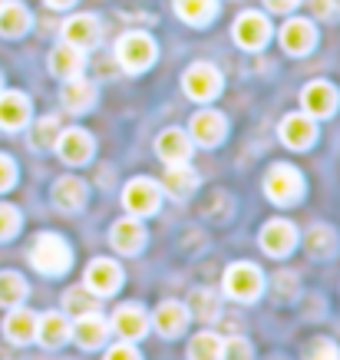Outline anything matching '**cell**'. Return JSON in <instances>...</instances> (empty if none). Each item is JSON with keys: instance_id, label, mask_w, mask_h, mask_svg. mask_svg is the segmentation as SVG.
Here are the masks:
<instances>
[{"instance_id": "obj_1", "label": "cell", "mask_w": 340, "mask_h": 360, "mask_svg": "<svg viewBox=\"0 0 340 360\" xmlns=\"http://www.w3.org/2000/svg\"><path fill=\"white\" fill-rule=\"evenodd\" d=\"M30 262L37 271L44 274H63L73 262V251L60 235H40L30 248Z\"/></svg>"}, {"instance_id": "obj_2", "label": "cell", "mask_w": 340, "mask_h": 360, "mask_svg": "<svg viewBox=\"0 0 340 360\" xmlns=\"http://www.w3.org/2000/svg\"><path fill=\"white\" fill-rule=\"evenodd\" d=\"M264 192L275 205H294L297 198L304 195V175L297 172L294 165H275L264 179Z\"/></svg>"}, {"instance_id": "obj_3", "label": "cell", "mask_w": 340, "mask_h": 360, "mask_svg": "<svg viewBox=\"0 0 340 360\" xmlns=\"http://www.w3.org/2000/svg\"><path fill=\"white\" fill-rule=\"evenodd\" d=\"M116 60L129 73H143L145 66H152V60H155V44L145 33H126V37H119V44H116Z\"/></svg>"}, {"instance_id": "obj_4", "label": "cell", "mask_w": 340, "mask_h": 360, "mask_svg": "<svg viewBox=\"0 0 340 360\" xmlns=\"http://www.w3.org/2000/svg\"><path fill=\"white\" fill-rule=\"evenodd\" d=\"M182 83H185V93L195 103H211L221 93V73L211 63H192L185 70Z\"/></svg>"}, {"instance_id": "obj_5", "label": "cell", "mask_w": 340, "mask_h": 360, "mask_svg": "<svg viewBox=\"0 0 340 360\" xmlns=\"http://www.w3.org/2000/svg\"><path fill=\"white\" fill-rule=\"evenodd\" d=\"M225 291L235 301H254V297L261 295V271L248 262L231 264L228 271H225Z\"/></svg>"}, {"instance_id": "obj_6", "label": "cell", "mask_w": 340, "mask_h": 360, "mask_svg": "<svg viewBox=\"0 0 340 360\" xmlns=\"http://www.w3.org/2000/svg\"><path fill=\"white\" fill-rule=\"evenodd\" d=\"M268 37H271V23H268V17H261V13L248 11L235 20V40H238V46H244V50H261V46L268 44Z\"/></svg>"}, {"instance_id": "obj_7", "label": "cell", "mask_w": 340, "mask_h": 360, "mask_svg": "<svg viewBox=\"0 0 340 360\" xmlns=\"http://www.w3.org/2000/svg\"><path fill=\"white\" fill-rule=\"evenodd\" d=\"M159 186H155L152 179H132L126 192H122V202L129 208L132 215H155V208H159Z\"/></svg>"}, {"instance_id": "obj_8", "label": "cell", "mask_w": 340, "mask_h": 360, "mask_svg": "<svg viewBox=\"0 0 340 360\" xmlns=\"http://www.w3.org/2000/svg\"><path fill=\"white\" fill-rule=\"evenodd\" d=\"M301 106H304L308 116L324 120V116H330V112L337 110V89L330 86V83H324V79L308 83V86L301 89Z\"/></svg>"}, {"instance_id": "obj_9", "label": "cell", "mask_w": 340, "mask_h": 360, "mask_svg": "<svg viewBox=\"0 0 340 360\" xmlns=\"http://www.w3.org/2000/svg\"><path fill=\"white\" fill-rule=\"evenodd\" d=\"M122 284V271L119 264H112L110 258H96V262H89L86 268V288L93 295L99 297H110L116 295V288Z\"/></svg>"}, {"instance_id": "obj_10", "label": "cell", "mask_w": 340, "mask_h": 360, "mask_svg": "<svg viewBox=\"0 0 340 360\" xmlns=\"http://www.w3.org/2000/svg\"><path fill=\"white\" fill-rule=\"evenodd\" d=\"M56 149H60V159L66 165H83L93 155V139H89L86 129H60Z\"/></svg>"}, {"instance_id": "obj_11", "label": "cell", "mask_w": 340, "mask_h": 360, "mask_svg": "<svg viewBox=\"0 0 340 360\" xmlns=\"http://www.w3.org/2000/svg\"><path fill=\"white\" fill-rule=\"evenodd\" d=\"M155 153H159L162 162L182 165V162H188V155H192V139H188V132H182V129H162L159 139H155Z\"/></svg>"}, {"instance_id": "obj_12", "label": "cell", "mask_w": 340, "mask_h": 360, "mask_svg": "<svg viewBox=\"0 0 340 360\" xmlns=\"http://www.w3.org/2000/svg\"><path fill=\"white\" fill-rule=\"evenodd\" d=\"M294 245H297V231H294L291 221L275 219V221H268V225L261 229V248L268 251V255H275V258L287 255Z\"/></svg>"}, {"instance_id": "obj_13", "label": "cell", "mask_w": 340, "mask_h": 360, "mask_svg": "<svg viewBox=\"0 0 340 360\" xmlns=\"http://www.w3.org/2000/svg\"><path fill=\"white\" fill-rule=\"evenodd\" d=\"M70 334L77 338V344L83 350H96L106 344V338H110V324H106L96 311H89V314H79L77 328H70Z\"/></svg>"}, {"instance_id": "obj_14", "label": "cell", "mask_w": 340, "mask_h": 360, "mask_svg": "<svg viewBox=\"0 0 340 360\" xmlns=\"http://www.w3.org/2000/svg\"><path fill=\"white\" fill-rule=\"evenodd\" d=\"M225 129H228V122L215 110H202L192 116V139L198 146H218L225 139Z\"/></svg>"}, {"instance_id": "obj_15", "label": "cell", "mask_w": 340, "mask_h": 360, "mask_svg": "<svg viewBox=\"0 0 340 360\" xmlns=\"http://www.w3.org/2000/svg\"><path fill=\"white\" fill-rule=\"evenodd\" d=\"M63 40L79 46V50L96 46L99 44V20L93 13H77V17H70V20L63 23Z\"/></svg>"}, {"instance_id": "obj_16", "label": "cell", "mask_w": 340, "mask_h": 360, "mask_svg": "<svg viewBox=\"0 0 340 360\" xmlns=\"http://www.w3.org/2000/svg\"><path fill=\"white\" fill-rule=\"evenodd\" d=\"M314 44H318V33H314V27L308 20H287L281 27V46L291 56H304Z\"/></svg>"}, {"instance_id": "obj_17", "label": "cell", "mask_w": 340, "mask_h": 360, "mask_svg": "<svg viewBox=\"0 0 340 360\" xmlns=\"http://www.w3.org/2000/svg\"><path fill=\"white\" fill-rule=\"evenodd\" d=\"M30 120V99L17 93V89H7L0 93V126L4 129H20Z\"/></svg>"}, {"instance_id": "obj_18", "label": "cell", "mask_w": 340, "mask_h": 360, "mask_svg": "<svg viewBox=\"0 0 340 360\" xmlns=\"http://www.w3.org/2000/svg\"><path fill=\"white\" fill-rule=\"evenodd\" d=\"M112 330H116L119 338H126V340H139L145 330H149V314H145L143 307L126 304V307H119V311L112 314Z\"/></svg>"}, {"instance_id": "obj_19", "label": "cell", "mask_w": 340, "mask_h": 360, "mask_svg": "<svg viewBox=\"0 0 340 360\" xmlns=\"http://www.w3.org/2000/svg\"><path fill=\"white\" fill-rule=\"evenodd\" d=\"M314 136H318V129H314V122H310L308 112L285 116V122H281V139H285V146H291V149H308L310 142H314Z\"/></svg>"}, {"instance_id": "obj_20", "label": "cell", "mask_w": 340, "mask_h": 360, "mask_svg": "<svg viewBox=\"0 0 340 360\" xmlns=\"http://www.w3.org/2000/svg\"><path fill=\"white\" fill-rule=\"evenodd\" d=\"M152 321H155V328H159V334H165V338H178L188 324V307L178 304V301H162V304L155 307Z\"/></svg>"}, {"instance_id": "obj_21", "label": "cell", "mask_w": 340, "mask_h": 360, "mask_svg": "<svg viewBox=\"0 0 340 360\" xmlns=\"http://www.w3.org/2000/svg\"><path fill=\"white\" fill-rule=\"evenodd\" d=\"M60 99L70 112H86L93 103H96V86L89 79H79V77H70L60 89Z\"/></svg>"}, {"instance_id": "obj_22", "label": "cell", "mask_w": 340, "mask_h": 360, "mask_svg": "<svg viewBox=\"0 0 340 360\" xmlns=\"http://www.w3.org/2000/svg\"><path fill=\"white\" fill-rule=\"evenodd\" d=\"M110 241H112V248L122 251V255H136L145 245V229L136 219H122L112 225Z\"/></svg>"}, {"instance_id": "obj_23", "label": "cell", "mask_w": 340, "mask_h": 360, "mask_svg": "<svg viewBox=\"0 0 340 360\" xmlns=\"http://www.w3.org/2000/svg\"><path fill=\"white\" fill-rule=\"evenodd\" d=\"M33 338L40 340L44 347H63L66 340H70V321L63 314L50 311V314H44L37 321V334Z\"/></svg>"}, {"instance_id": "obj_24", "label": "cell", "mask_w": 340, "mask_h": 360, "mask_svg": "<svg viewBox=\"0 0 340 360\" xmlns=\"http://www.w3.org/2000/svg\"><path fill=\"white\" fill-rule=\"evenodd\" d=\"M30 27V13L17 0H0V37H23Z\"/></svg>"}, {"instance_id": "obj_25", "label": "cell", "mask_w": 340, "mask_h": 360, "mask_svg": "<svg viewBox=\"0 0 340 360\" xmlns=\"http://www.w3.org/2000/svg\"><path fill=\"white\" fill-rule=\"evenodd\" d=\"M162 186H165V192H169L172 198H188L198 188V172H195V169H188L185 162H182V165H169Z\"/></svg>"}, {"instance_id": "obj_26", "label": "cell", "mask_w": 340, "mask_h": 360, "mask_svg": "<svg viewBox=\"0 0 340 360\" xmlns=\"http://www.w3.org/2000/svg\"><path fill=\"white\" fill-rule=\"evenodd\" d=\"M79 70H83V53H79V46L63 44L50 53V73H53V77L70 79V77H79Z\"/></svg>"}, {"instance_id": "obj_27", "label": "cell", "mask_w": 340, "mask_h": 360, "mask_svg": "<svg viewBox=\"0 0 340 360\" xmlns=\"http://www.w3.org/2000/svg\"><path fill=\"white\" fill-rule=\"evenodd\" d=\"M53 202L63 212H79V208L86 205V186L79 182V179H56V186H53Z\"/></svg>"}, {"instance_id": "obj_28", "label": "cell", "mask_w": 340, "mask_h": 360, "mask_svg": "<svg viewBox=\"0 0 340 360\" xmlns=\"http://www.w3.org/2000/svg\"><path fill=\"white\" fill-rule=\"evenodd\" d=\"M218 4L215 0H176V13L192 27H205L215 17Z\"/></svg>"}, {"instance_id": "obj_29", "label": "cell", "mask_w": 340, "mask_h": 360, "mask_svg": "<svg viewBox=\"0 0 340 360\" xmlns=\"http://www.w3.org/2000/svg\"><path fill=\"white\" fill-rule=\"evenodd\" d=\"M4 330H7V338H11L13 344H30L33 334H37V314H30V311L17 307V311L7 317Z\"/></svg>"}, {"instance_id": "obj_30", "label": "cell", "mask_w": 340, "mask_h": 360, "mask_svg": "<svg viewBox=\"0 0 340 360\" xmlns=\"http://www.w3.org/2000/svg\"><path fill=\"white\" fill-rule=\"evenodd\" d=\"M334 248H337V235H334V229H327V225H314V229L308 231V255H314V258H330Z\"/></svg>"}, {"instance_id": "obj_31", "label": "cell", "mask_w": 340, "mask_h": 360, "mask_svg": "<svg viewBox=\"0 0 340 360\" xmlns=\"http://www.w3.org/2000/svg\"><path fill=\"white\" fill-rule=\"evenodd\" d=\"M27 297V281L17 271H0V304L13 307Z\"/></svg>"}, {"instance_id": "obj_32", "label": "cell", "mask_w": 340, "mask_h": 360, "mask_svg": "<svg viewBox=\"0 0 340 360\" xmlns=\"http://www.w3.org/2000/svg\"><path fill=\"white\" fill-rule=\"evenodd\" d=\"M63 307L70 311V317H79V314H89L99 307V295H93L89 288H70L63 297Z\"/></svg>"}, {"instance_id": "obj_33", "label": "cell", "mask_w": 340, "mask_h": 360, "mask_svg": "<svg viewBox=\"0 0 340 360\" xmlns=\"http://www.w3.org/2000/svg\"><path fill=\"white\" fill-rule=\"evenodd\" d=\"M188 311H192V317H198V321H215L221 311L218 297H215V291H192V301H188Z\"/></svg>"}, {"instance_id": "obj_34", "label": "cell", "mask_w": 340, "mask_h": 360, "mask_svg": "<svg viewBox=\"0 0 340 360\" xmlns=\"http://www.w3.org/2000/svg\"><path fill=\"white\" fill-rule=\"evenodd\" d=\"M56 136H60V120L56 116H44V120L33 126L30 146L33 149H50V146H56Z\"/></svg>"}, {"instance_id": "obj_35", "label": "cell", "mask_w": 340, "mask_h": 360, "mask_svg": "<svg viewBox=\"0 0 340 360\" xmlns=\"http://www.w3.org/2000/svg\"><path fill=\"white\" fill-rule=\"evenodd\" d=\"M188 357H202V360H215L221 357V340L215 338V334H198V338H192V344H188Z\"/></svg>"}, {"instance_id": "obj_36", "label": "cell", "mask_w": 340, "mask_h": 360, "mask_svg": "<svg viewBox=\"0 0 340 360\" xmlns=\"http://www.w3.org/2000/svg\"><path fill=\"white\" fill-rule=\"evenodd\" d=\"M20 229V215H17V208L11 205H0V241H11Z\"/></svg>"}, {"instance_id": "obj_37", "label": "cell", "mask_w": 340, "mask_h": 360, "mask_svg": "<svg viewBox=\"0 0 340 360\" xmlns=\"http://www.w3.org/2000/svg\"><path fill=\"white\" fill-rule=\"evenodd\" d=\"M254 350H251V344L244 338H231V340H225L221 344V357H251Z\"/></svg>"}, {"instance_id": "obj_38", "label": "cell", "mask_w": 340, "mask_h": 360, "mask_svg": "<svg viewBox=\"0 0 340 360\" xmlns=\"http://www.w3.org/2000/svg\"><path fill=\"white\" fill-rule=\"evenodd\" d=\"M310 11L318 13L320 20H334L340 13V0H310Z\"/></svg>"}, {"instance_id": "obj_39", "label": "cell", "mask_w": 340, "mask_h": 360, "mask_svg": "<svg viewBox=\"0 0 340 360\" xmlns=\"http://www.w3.org/2000/svg\"><path fill=\"white\" fill-rule=\"evenodd\" d=\"M13 179H17V165L7 155H0V192H7L13 186Z\"/></svg>"}, {"instance_id": "obj_40", "label": "cell", "mask_w": 340, "mask_h": 360, "mask_svg": "<svg viewBox=\"0 0 340 360\" xmlns=\"http://www.w3.org/2000/svg\"><path fill=\"white\" fill-rule=\"evenodd\" d=\"M297 4H301V0H264V7L275 11V13H291Z\"/></svg>"}, {"instance_id": "obj_41", "label": "cell", "mask_w": 340, "mask_h": 360, "mask_svg": "<svg viewBox=\"0 0 340 360\" xmlns=\"http://www.w3.org/2000/svg\"><path fill=\"white\" fill-rule=\"evenodd\" d=\"M320 347H314L310 350V357H340V350L330 344V340H318Z\"/></svg>"}, {"instance_id": "obj_42", "label": "cell", "mask_w": 340, "mask_h": 360, "mask_svg": "<svg viewBox=\"0 0 340 360\" xmlns=\"http://www.w3.org/2000/svg\"><path fill=\"white\" fill-rule=\"evenodd\" d=\"M110 357H112V360H119V357L136 360V357H139V350H132V347H112V350H110Z\"/></svg>"}, {"instance_id": "obj_43", "label": "cell", "mask_w": 340, "mask_h": 360, "mask_svg": "<svg viewBox=\"0 0 340 360\" xmlns=\"http://www.w3.org/2000/svg\"><path fill=\"white\" fill-rule=\"evenodd\" d=\"M50 7H70V4H77V0H46Z\"/></svg>"}]
</instances>
